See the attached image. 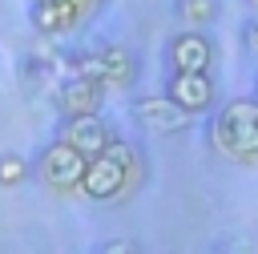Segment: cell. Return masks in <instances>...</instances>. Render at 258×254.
Instances as JSON below:
<instances>
[{
    "instance_id": "obj_1",
    "label": "cell",
    "mask_w": 258,
    "mask_h": 254,
    "mask_svg": "<svg viewBox=\"0 0 258 254\" xmlns=\"http://www.w3.org/2000/svg\"><path fill=\"white\" fill-rule=\"evenodd\" d=\"M149 177V165H145V153L133 145V141H121L113 137L101 153H93L85 161V173H81V194L89 202H125L133 198Z\"/></svg>"
},
{
    "instance_id": "obj_2",
    "label": "cell",
    "mask_w": 258,
    "mask_h": 254,
    "mask_svg": "<svg viewBox=\"0 0 258 254\" xmlns=\"http://www.w3.org/2000/svg\"><path fill=\"white\" fill-rule=\"evenodd\" d=\"M206 145L234 165H258V97H230L226 105H214Z\"/></svg>"
},
{
    "instance_id": "obj_3",
    "label": "cell",
    "mask_w": 258,
    "mask_h": 254,
    "mask_svg": "<svg viewBox=\"0 0 258 254\" xmlns=\"http://www.w3.org/2000/svg\"><path fill=\"white\" fill-rule=\"evenodd\" d=\"M69 73L93 77V81H101L105 89H133L141 65H137L133 48H125V44H101V48L77 52V56L69 60Z\"/></svg>"
},
{
    "instance_id": "obj_4",
    "label": "cell",
    "mask_w": 258,
    "mask_h": 254,
    "mask_svg": "<svg viewBox=\"0 0 258 254\" xmlns=\"http://www.w3.org/2000/svg\"><path fill=\"white\" fill-rule=\"evenodd\" d=\"M85 153L81 149H73L69 141H60V137H52L40 153H36V161H32V177L44 185V189H52V194H77V185H81V173H85Z\"/></svg>"
},
{
    "instance_id": "obj_5",
    "label": "cell",
    "mask_w": 258,
    "mask_h": 254,
    "mask_svg": "<svg viewBox=\"0 0 258 254\" xmlns=\"http://www.w3.org/2000/svg\"><path fill=\"white\" fill-rule=\"evenodd\" d=\"M218 44L206 28H181L165 40V65L169 73H214Z\"/></svg>"
},
{
    "instance_id": "obj_6",
    "label": "cell",
    "mask_w": 258,
    "mask_h": 254,
    "mask_svg": "<svg viewBox=\"0 0 258 254\" xmlns=\"http://www.w3.org/2000/svg\"><path fill=\"white\" fill-rule=\"evenodd\" d=\"M129 117H133L141 129L161 133V137H173V133L189 129V121H194L177 101L165 97V89H161V93H137V97L129 101Z\"/></svg>"
},
{
    "instance_id": "obj_7",
    "label": "cell",
    "mask_w": 258,
    "mask_h": 254,
    "mask_svg": "<svg viewBox=\"0 0 258 254\" xmlns=\"http://www.w3.org/2000/svg\"><path fill=\"white\" fill-rule=\"evenodd\" d=\"M105 97L109 89L93 77H81V73H69L56 89H52V109L60 117H77V113H101L105 109Z\"/></svg>"
},
{
    "instance_id": "obj_8",
    "label": "cell",
    "mask_w": 258,
    "mask_h": 254,
    "mask_svg": "<svg viewBox=\"0 0 258 254\" xmlns=\"http://www.w3.org/2000/svg\"><path fill=\"white\" fill-rule=\"evenodd\" d=\"M165 97L177 101L189 117H202L218 105V85L214 73H169L165 77Z\"/></svg>"
},
{
    "instance_id": "obj_9",
    "label": "cell",
    "mask_w": 258,
    "mask_h": 254,
    "mask_svg": "<svg viewBox=\"0 0 258 254\" xmlns=\"http://www.w3.org/2000/svg\"><path fill=\"white\" fill-rule=\"evenodd\" d=\"M89 20V12L77 0H32L28 4V24L40 36H69Z\"/></svg>"
},
{
    "instance_id": "obj_10",
    "label": "cell",
    "mask_w": 258,
    "mask_h": 254,
    "mask_svg": "<svg viewBox=\"0 0 258 254\" xmlns=\"http://www.w3.org/2000/svg\"><path fill=\"white\" fill-rule=\"evenodd\" d=\"M56 137L69 141L73 149H81L85 157H93V153H101L117 133H113V125H109L101 113H77V117H60Z\"/></svg>"
},
{
    "instance_id": "obj_11",
    "label": "cell",
    "mask_w": 258,
    "mask_h": 254,
    "mask_svg": "<svg viewBox=\"0 0 258 254\" xmlns=\"http://www.w3.org/2000/svg\"><path fill=\"white\" fill-rule=\"evenodd\" d=\"M218 12H222L218 0H173V16L185 28H206V24L218 20Z\"/></svg>"
},
{
    "instance_id": "obj_12",
    "label": "cell",
    "mask_w": 258,
    "mask_h": 254,
    "mask_svg": "<svg viewBox=\"0 0 258 254\" xmlns=\"http://www.w3.org/2000/svg\"><path fill=\"white\" fill-rule=\"evenodd\" d=\"M32 177V161L20 153H0V189H16Z\"/></svg>"
},
{
    "instance_id": "obj_13",
    "label": "cell",
    "mask_w": 258,
    "mask_h": 254,
    "mask_svg": "<svg viewBox=\"0 0 258 254\" xmlns=\"http://www.w3.org/2000/svg\"><path fill=\"white\" fill-rule=\"evenodd\" d=\"M242 48H246V52L258 60V16H254V20L242 28Z\"/></svg>"
},
{
    "instance_id": "obj_14",
    "label": "cell",
    "mask_w": 258,
    "mask_h": 254,
    "mask_svg": "<svg viewBox=\"0 0 258 254\" xmlns=\"http://www.w3.org/2000/svg\"><path fill=\"white\" fill-rule=\"evenodd\" d=\"M105 4H109V0H81V8H85V12H89V16H93V12H101V8H105Z\"/></svg>"
},
{
    "instance_id": "obj_15",
    "label": "cell",
    "mask_w": 258,
    "mask_h": 254,
    "mask_svg": "<svg viewBox=\"0 0 258 254\" xmlns=\"http://www.w3.org/2000/svg\"><path fill=\"white\" fill-rule=\"evenodd\" d=\"M105 250H137L133 242H105Z\"/></svg>"
},
{
    "instance_id": "obj_16",
    "label": "cell",
    "mask_w": 258,
    "mask_h": 254,
    "mask_svg": "<svg viewBox=\"0 0 258 254\" xmlns=\"http://www.w3.org/2000/svg\"><path fill=\"white\" fill-rule=\"evenodd\" d=\"M250 8H258V0H250Z\"/></svg>"
},
{
    "instance_id": "obj_17",
    "label": "cell",
    "mask_w": 258,
    "mask_h": 254,
    "mask_svg": "<svg viewBox=\"0 0 258 254\" xmlns=\"http://www.w3.org/2000/svg\"><path fill=\"white\" fill-rule=\"evenodd\" d=\"M77 4H81V0H77Z\"/></svg>"
}]
</instances>
